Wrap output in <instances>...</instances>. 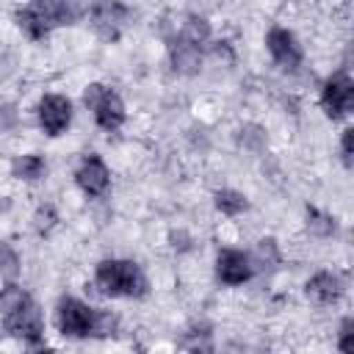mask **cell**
Returning <instances> with one entry per match:
<instances>
[{
  "label": "cell",
  "instance_id": "7",
  "mask_svg": "<svg viewBox=\"0 0 354 354\" xmlns=\"http://www.w3.org/2000/svg\"><path fill=\"white\" fill-rule=\"evenodd\" d=\"M266 44H268V53H271V58L277 61L279 69H288V72L299 69V64H301V47L296 44V36L290 30L271 28L268 36H266Z\"/></svg>",
  "mask_w": 354,
  "mask_h": 354
},
{
  "label": "cell",
  "instance_id": "23",
  "mask_svg": "<svg viewBox=\"0 0 354 354\" xmlns=\"http://www.w3.org/2000/svg\"><path fill=\"white\" fill-rule=\"evenodd\" d=\"M351 329H354V321L346 318L343 326H340V340H337V348H340V351H351V348H354V343H351V335H354V332H351Z\"/></svg>",
  "mask_w": 354,
  "mask_h": 354
},
{
  "label": "cell",
  "instance_id": "26",
  "mask_svg": "<svg viewBox=\"0 0 354 354\" xmlns=\"http://www.w3.org/2000/svg\"><path fill=\"white\" fill-rule=\"evenodd\" d=\"M213 55H216V58H224L227 64H232V50H230L227 41H216V44H213Z\"/></svg>",
  "mask_w": 354,
  "mask_h": 354
},
{
  "label": "cell",
  "instance_id": "12",
  "mask_svg": "<svg viewBox=\"0 0 354 354\" xmlns=\"http://www.w3.org/2000/svg\"><path fill=\"white\" fill-rule=\"evenodd\" d=\"M340 293H343V285H340V279H337L335 274H329V271H318V274L307 282V296H310L315 304H332V301L340 299Z\"/></svg>",
  "mask_w": 354,
  "mask_h": 354
},
{
  "label": "cell",
  "instance_id": "18",
  "mask_svg": "<svg viewBox=\"0 0 354 354\" xmlns=\"http://www.w3.org/2000/svg\"><path fill=\"white\" fill-rule=\"evenodd\" d=\"M307 227H310V232L326 238V235L335 232V218L321 213V210H315V207H307Z\"/></svg>",
  "mask_w": 354,
  "mask_h": 354
},
{
  "label": "cell",
  "instance_id": "3",
  "mask_svg": "<svg viewBox=\"0 0 354 354\" xmlns=\"http://www.w3.org/2000/svg\"><path fill=\"white\" fill-rule=\"evenodd\" d=\"M94 324H97V313L77 301V299H61L58 304V326L64 335L69 337H86L94 332Z\"/></svg>",
  "mask_w": 354,
  "mask_h": 354
},
{
  "label": "cell",
  "instance_id": "25",
  "mask_svg": "<svg viewBox=\"0 0 354 354\" xmlns=\"http://www.w3.org/2000/svg\"><path fill=\"white\" fill-rule=\"evenodd\" d=\"M351 136H354V130H343L340 152H343V163H346V166H351Z\"/></svg>",
  "mask_w": 354,
  "mask_h": 354
},
{
  "label": "cell",
  "instance_id": "22",
  "mask_svg": "<svg viewBox=\"0 0 354 354\" xmlns=\"http://www.w3.org/2000/svg\"><path fill=\"white\" fill-rule=\"evenodd\" d=\"M33 221H36V230H39L41 235H47V232L55 227V210H53L50 205H44V207L36 210V218H33Z\"/></svg>",
  "mask_w": 354,
  "mask_h": 354
},
{
  "label": "cell",
  "instance_id": "9",
  "mask_svg": "<svg viewBox=\"0 0 354 354\" xmlns=\"http://www.w3.org/2000/svg\"><path fill=\"white\" fill-rule=\"evenodd\" d=\"M216 271H218V279L224 285H241L252 277V263L243 252H235V249H224L218 254V263H216Z\"/></svg>",
  "mask_w": 354,
  "mask_h": 354
},
{
  "label": "cell",
  "instance_id": "17",
  "mask_svg": "<svg viewBox=\"0 0 354 354\" xmlns=\"http://www.w3.org/2000/svg\"><path fill=\"white\" fill-rule=\"evenodd\" d=\"M180 36H185L188 41H194V44H202V41H207V36H210V22L205 19V17H188L185 22H183V33Z\"/></svg>",
  "mask_w": 354,
  "mask_h": 354
},
{
  "label": "cell",
  "instance_id": "19",
  "mask_svg": "<svg viewBox=\"0 0 354 354\" xmlns=\"http://www.w3.org/2000/svg\"><path fill=\"white\" fill-rule=\"evenodd\" d=\"M28 299H30V296H28L22 288H17V285H6V288L0 290V313L6 315V313H11V310L22 307Z\"/></svg>",
  "mask_w": 354,
  "mask_h": 354
},
{
  "label": "cell",
  "instance_id": "21",
  "mask_svg": "<svg viewBox=\"0 0 354 354\" xmlns=\"http://www.w3.org/2000/svg\"><path fill=\"white\" fill-rule=\"evenodd\" d=\"M257 260H260V266H268V268L279 263V252H277L274 241H260L257 243Z\"/></svg>",
  "mask_w": 354,
  "mask_h": 354
},
{
  "label": "cell",
  "instance_id": "14",
  "mask_svg": "<svg viewBox=\"0 0 354 354\" xmlns=\"http://www.w3.org/2000/svg\"><path fill=\"white\" fill-rule=\"evenodd\" d=\"M17 25H19L30 39H44L47 30H50V25H47L33 8H19V11H17Z\"/></svg>",
  "mask_w": 354,
  "mask_h": 354
},
{
  "label": "cell",
  "instance_id": "20",
  "mask_svg": "<svg viewBox=\"0 0 354 354\" xmlns=\"http://www.w3.org/2000/svg\"><path fill=\"white\" fill-rule=\"evenodd\" d=\"M19 274V257L8 243H0V277L14 279Z\"/></svg>",
  "mask_w": 354,
  "mask_h": 354
},
{
  "label": "cell",
  "instance_id": "13",
  "mask_svg": "<svg viewBox=\"0 0 354 354\" xmlns=\"http://www.w3.org/2000/svg\"><path fill=\"white\" fill-rule=\"evenodd\" d=\"M33 11L47 22V25H64L72 19L69 0H33Z\"/></svg>",
  "mask_w": 354,
  "mask_h": 354
},
{
  "label": "cell",
  "instance_id": "8",
  "mask_svg": "<svg viewBox=\"0 0 354 354\" xmlns=\"http://www.w3.org/2000/svg\"><path fill=\"white\" fill-rule=\"evenodd\" d=\"M69 116H72V105L61 94H47L39 102V122L47 136H61L69 124Z\"/></svg>",
  "mask_w": 354,
  "mask_h": 354
},
{
  "label": "cell",
  "instance_id": "6",
  "mask_svg": "<svg viewBox=\"0 0 354 354\" xmlns=\"http://www.w3.org/2000/svg\"><path fill=\"white\" fill-rule=\"evenodd\" d=\"M124 19H127V8L119 0H100L91 6V28L108 41L119 39Z\"/></svg>",
  "mask_w": 354,
  "mask_h": 354
},
{
  "label": "cell",
  "instance_id": "4",
  "mask_svg": "<svg viewBox=\"0 0 354 354\" xmlns=\"http://www.w3.org/2000/svg\"><path fill=\"white\" fill-rule=\"evenodd\" d=\"M3 321H6V329H8L14 337L28 340L30 346H36V343L41 340V315H39V307L33 304V299H28L22 307L6 313Z\"/></svg>",
  "mask_w": 354,
  "mask_h": 354
},
{
  "label": "cell",
  "instance_id": "1",
  "mask_svg": "<svg viewBox=\"0 0 354 354\" xmlns=\"http://www.w3.org/2000/svg\"><path fill=\"white\" fill-rule=\"evenodd\" d=\"M94 279L105 296H144L147 290L141 268L130 260H102L97 266Z\"/></svg>",
  "mask_w": 354,
  "mask_h": 354
},
{
  "label": "cell",
  "instance_id": "24",
  "mask_svg": "<svg viewBox=\"0 0 354 354\" xmlns=\"http://www.w3.org/2000/svg\"><path fill=\"white\" fill-rule=\"evenodd\" d=\"M263 130L260 127H243L241 130V144H246V147H260L263 144Z\"/></svg>",
  "mask_w": 354,
  "mask_h": 354
},
{
  "label": "cell",
  "instance_id": "15",
  "mask_svg": "<svg viewBox=\"0 0 354 354\" xmlns=\"http://www.w3.org/2000/svg\"><path fill=\"white\" fill-rule=\"evenodd\" d=\"M11 171L19 180H39L44 174V160L39 155H22L11 163Z\"/></svg>",
  "mask_w": 354,
  "mask_h": 354
},
{
  "label": "cell",
  "instance_id": "16",
  "mask_svg": "<svg viewBox=\"0 0 354 354\" xmlns=\"http://www.w3.org/2000/svg\"><path fill=\"white\" fill-rule=\"evenodd\" d=\"M216 207H218L224 216H238V213L246 210V196L238 194V191H230V188L216 191Z\"/></svg>",
  "mask_w": 354,
  "mask_h": 354
},
{
  "label": "cell",
  "instance_id": "10",
  "mask_svg": "<svg viewBox=\"0 0 354 354\" xmlns=\"http://www.w3.org/2000/svg\"><path fill=\"white\" fill-rule=\"evenodd\" d=\"M75 180H77V185H80L88 196H100V194L108 188V169H105V163H102L97 155H91V158H86V160L80 163Z\"/></svg>",
  "mask_w": 354,
  "mask_h": 354
},
{
  "label": "cell",
  "instance_id": "2",
  "mask_svg": "<svg viewBox=\"0 0 354 354\" xmlns=\"http://www.w3.org/2000/svg\"><path fill=\"white\" fill-rule=\"evenodd\" d=\"M83 102H86V108L94 111V119H97V124L102 130L111 133V130L122 127V122H124V105H122V100H119L116 91H108L105 86L91 83L86 88V94H83Z\"/></svg>",
  "mask_w": 354,
  "mask_h": 354
},
{
  "label": "cell",
  "instance_id": "11",
  "mask_svg": "<svg viewBox=\"0 0 354 354\" xmlns=\"http://www.w3.org/2000/svg\"><path fill=\"white\" fill-rule=\"evenodd\" d=\"M169 53H171V66H174L177 72H183V75H194V72L199 69V64H202L199 44L188 41L185 36H180L177 41H171Z\"/></svg>",
  "mask_w": 354,
  "mask_h": 354
},
{
  "label": "cell",
  "instance_id": "5",
  "mask_svg": "<svg viewBox=\"0 0 354 354\" xmlns=\"http://www.w3.org/2000/svg\"><path fill=\"white\" fill-rule=\"evenodd\" d=\"M354 102V83L346 72H337L335 77L326 80L324 94H321V105L326 111L329 119H340Z\"/></svg>",
  "mask_w": 354,
  "mask_h": 354
}]
</instances>
